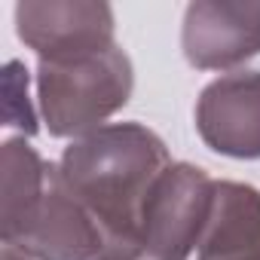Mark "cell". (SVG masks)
<instances>
[{"label": "cell", "mask_w": 260, "mask_h": 260, "mask_svg": "<svg viewBox=\"0 0 260 260\" xmlns=\"http://www.w3.org/2000/svg\"><path fill=\"white\" fill-rule=\"evenodd\" d=\"M52 166L40 159V153L25 138H10L0 147V230L4 245L19 242L28 230L31 217L37 214L46 187H49Z\"/></svg>", "instance_id": "9"}, {"label": "cell", "mask_w": 260, "mask_h": 260, "mask_svg": "<svg viewBox=\"0 0 260 260\" xmlns=\"http://www.w3.org/2000/svg\"><path fill=\"white\" fill-rule=\"evenodd\" d=\"M4 125L19 128L22 135H34L37 132V116L34 107L28 101V71L22 68V61H10L7 64V80H4Z\"/></svg>", "instance_id": "10"}, {"label": "cell", "mask_w": 260, "mask_h": 260, "mask_svg": "<svg viewBox=\"0 0 260 260\" xmlns=\"http://www.w3.org/2000/svg\"><path fill=\"white\" fill-rule=\"evenodd\" d=\"M0 260H31V257H25L22 251H16V248H7V245H4V254H0Z\"/></svg>", "instance_id": "11"}, {"label": "cell", "mask_w": 260, "mask_h": 260, "mask_svg": "<svg viewBox=\"0 0 260 260\" xmlns=\"http://www.w3.org/2000/svg\"><path fill=\"white\" fill-rule=\"evenodd\" d=\"M16 31L40 61H68L113 46V10L98 0H25Z\"/></svg>", "instance_id": "4"}, {"label": "cell", "mask_w": 260, "mask_h": 260, "mask_svg": "<svg viewBox=\"0 0 260 260\" xmlns=\"http://www.w3.org/2000/svg\"><path fill=\"white\" fill-rule=\"evenodd\" d=\"M199 138L220 156L260 159V71H233L196 101Z\"/></svg>", "instance_id": "6"}, {"label": "cell", "mask_w": 260, "mask_h": 260, "mask_svg": "<svg viewBox=\"0 0 260 260\" xmlns=\"http://www.w3.org/2000/svg\"><path fill=\"white\" fill-rule=\"evenodd\" d=\"M132 86V61L116 43L68 61H40L37 68L40 110L55 138L77 141L101 128L128 101Z\"/></svg>", "instance_id": "2"}, {"label": "cell", "mask_w": 260, "mask_h": 260, "mask_svg": "<svg viewBox=\"0 0 260 260\" xmlns=\"http://www.w3.org/2000/svg\"><path fill=\"white\" fill-rule=\"evenodd\" d=\"M184 58L196 71H230L260 55V4L196 0L184 13Z\"/></svg>", "instance_id": "5"}, {"label": "cell", "mask_w": 260, "mask_h": 260, "mask_svg": "<svg viewBox=\"0 0 260 260\" xmlns=\"http://www.w3.org/2000/svg\"><path fill=\"white\" fill-rule=\"evenodd\" d=\"M169 166L162 138L141 122H110L64 147L55 169L107 239L98 260L138 257L141 208Z\"/></svg>", "instance_id": "1"}, {"label": "cell", "mask_w": 260, "mask_h": 260, "mask_svg": "<svg viewBox=\"0 0 260 260\" xmlns=\"http://www.w3.org/2000/svg\"><path fill=\"white\" fill-rule=\"evenodd\" d=\"M104 230L64 187L58 169L52 166L49 187L37 214L19 236V242L7 248H16L31 260H98L104 254Z\"/></svg>", "instance_id": "7"}, {"label": "cell", "mask_w": 260, "mask_h": 260, "mask_svg": "<svg viewBox=\"0 0 260 260\" xmlns=\"http://www.w3.org/2000/svg\"><path fill=\"white\" fill-rule=\"evenodd\" d=\"M217 181L190 162H172L153 184L138 223L141 260H187L211 220Z\"/></svg>", "instance_id": "3"}, {"label": "cell", "mask_w": 260, "mask_h": 260, "mask_svg": "<svg viewBox=\"0 0 260 260\" xmlns=\"http://www.w3.org/2000/svg\"><path fill=\"white\" fill-rule=\"evenodd\" d=\"M196 260H260V190L239 181H217L214 211Z\"/></svg>", "instance_id": "8"}]
</instances>
